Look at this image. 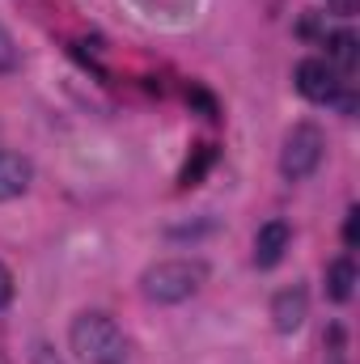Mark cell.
<instances>
[{"instance_id": "8fae6325", "label": "cell", "mask_w": 360, "mask_h": 364, "mask_svg": "<svg viewBox=\"0 0 360 364\" xmlns=\"http://www.w3.org/2000/svg\"><path fill=\"white\" fill-rule=\"evenodd\" d=\"M17 64H21V51H17V43H13V34L0 26V77H9V73H17Z\"/></svg>"}, {"instance_id": "9a60e30c", "label": "cell", "mask_w": 360, "mask_h": 364, "mask_svg": "<svg viewBox=\"0 0 360 364\" xmlns=\"http://www.w3.org/2000/svg\"><path fill=\"white\" fill-rule=\"evenodd\" d=\"M30 360H34V364H64L60 356H51V348H43V343H38V348L30 352Z\"/></svg>"}, {"instance_id": "52a82bcc", "label": "cell", "mask_w": 360, "mask_h": 364, "mask_svg": "<svg viewBox=\"0 0 360 364\" xmlns=\"http://www.w3.org/2000/svg\"><path fill=\"white\" fill-rule=\"evenodd\" d=\"M30 182H34V166H30L21 153L0 149V203H4V199L26 195V191H30Z\"/></svg>"}, {"instance_id": "3957f363", "label": "cell", "mask_w": 360, "mask_h": 364, "mask_svg": "<svg viewBox=\"0 0 360 364\" xmlns=\"http://www.w3.org/2000/svg\"><path fill=\"white\" fill-rule=\"evenodd\" d=\"M327 157V136L322 127L314 123H297L288 136H284V149H280V174L288 182H305Z\"/></svg>"}, {"instance_id": "4fadbf2b", "label": "cell", "mask_w": 360, "mask_h": 364, "mask_svg": "<svg viewBox=\"0 0 360 364\" xmlns=\"http://www.w3.org/2000/svg\"><path fill=\"white\" fill-rule=\"evenodd\" d=\"M356 237H360V212L352 208V212H348V220H344V242H348V246H356Z\"/></svg>"}, {"instance_id": "8992f818", "label": "cell", "mask_w": 360, "mask_h": 364, "mask_svg": "<svg viewBox=\"0 0 360 364\" xmlns=\"http://www.w3.org/2000/svg\"><path fill=\"white\" fill-rule=\"evenodd\" d=\"M288 246H292V229L284 225V220H268V225H259V233H255V267H275L284 255H288Z\"/></svg>"}, {"instance_id": "7c38bea8", "label": "cell", "mask_w": 360, "mask_h": 364, "mask_svg": "<svg viewBox=\"0 0 360 364\" xmlns=\"http://www.w3.org/2000/svg\"><path fill=\"white\" fill-rule=\"evenodd\" d=\"M186 102H191V106H199V110H203V119H216V102H212V93L191 90V93H186Z\"/></svg>"}, {"instance_id": "ba28073f", "label": "cell", "mask_w": 360, "mask_h": 364, "mask_svg": "<svg viewBox=\"0 0 360 364\" xmlns=\"http://www.w3.org/2000/svg\"><path fill=\"white\" fill-rule=\"evenodd\" d=\"M352 288H356V263H352V259H335V263L327 267V296L344 305V301L352 296Z\"/></svg>"}, {"instance_id": "277c9868", "label": "cell", "mask_w": 360, "mask_h": 364, "mask_svg": "<svg viewBox=\"0 0 360 364\" xmlns=\"http://www.w3.org/2000/svg\"><path fill=\"white\" fill-rule=\"evenodd\" d=\"M305 318H309V292H305L301 284L280 288V292L271 296V326H275L280 335L301 331V326H305Z\"/></svg>"}, {"instance_id": "5b68a950", "label": "cell", "mask_w": 360, "mask_h": 364, "mask_svg": "<svg viewBox=\"0 0 360 364\" xmlns=\"http://www.w3.org/2000/svg\"><path fill=\"white\" fill-rule=\"evenodd\" d=\"M292 81H297V93L309 97V102H331L339 93V77H335V68L327 60H301Z\"/></svg>"}, {"instance_id": "6da1fadb", "label": "cell", "mask_w": 360, "mask_h": 364, "mask_svg": "<svg viewBox=\"0 0 360 364\" xmlns=\"http://www.w3.org/2000/svg\"><path fill=\"white\" fill-rule=\"evenodd\" d=\"M68 348L81 364H123V331L110 314L85 309L68 326Z\"/></svg>"}, {"instance_id": "5bb4252c", "label": "cell", "mask_w": 360, "mask_h": 364, "mask_svg": "<svg viewBox=\"0 0 360 364\" xmlns=\"http://www.w3.org/2000/svg\"><path fill=\"white\" fill-rule=\"evenodd\" d=\"M9 301H13V272L0 263V309H4Z\"/></svg>"}, {"instance_id": "7a4b0ae2", "label": "cell", "mask_w": 360, "mask_h": 364, "mask_svg": "<svg viewBox=\"0 0 360 364\" xmlns=\"http://www.w3.org/2000/svg\"><path fill=\"white\" fill-rule=\"evenodd\" d=\"M203 284H208V263L203 259H166V263H153L140 275L144 296L157 301V305H179L186 296H195Z\"/></svg>"}, {"instance_id": "9c48e42d", "label": "cell", "mask_w": 360, "mask_h": 364, "mask_svg": "<svg viewBox=\"0 0 360 364\" xmlns=\"http://www.w3.org/2000/svg\"><path fill=\"white\" fill-rule=\"evenodd\" d=\"M327 64L352 73V64H356V34H352V30H335V34H327Z\"/></svg>"}, {"instance_id": "30bf717a", "label": "cell", "mask_w": 360, "mask_h": 364, "mask_svg": "<svg viewBox=\"0 0 360 364\" xmlns=\"http://www.w3.org/2000/svg\"><path fill=\"white\" fill-rule=\"evenodd\" d=\"M212 166H216V149H212V144H199V149H195V157L182 166V186H195V182H203V174H208Z\"/></svg>"}, {"instance_id": "e0dca14e", "label": "cell", "mask_w": 360, "mask_h": 364, "mask_svg": "<svg viewBox=\"0 0 360 364\" xmlns=\"http://www.w3.org/2000/svg\"><path fill=\"white\" fill-rule=\"evenodd\" d=\"M331 364H344V356H339V352H335V356H331Z\"/></svg>"}, {"instance_id": "2e32d148", "label": "cell", "mask_w": 360, "mask_h": 364, "mask_svg": "<svg viewBox=\"0 0 360 364\" xmlns=\"http://www.w3.org/2000/svg\"><path fill=\"white\" fill-rule=\"evenodd\" d=\"M327 4H331L339 17H352V13H356V0H327Z\"/></svg>"}]
</instances>
